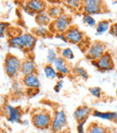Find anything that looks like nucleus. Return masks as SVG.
I'll list each match as a JSON object with an SVG mask.
<instances>
[{"label": "nucleus", "instance_id": "nucleus-17", "mask_svg": "<svg viewBox=\"0 0 117 133\" xmlns=\"http://www.w3.org/2000/svg\"><path fill=\"white\" fill-rule=\"evenodd\" d=\"M34 17H35V22L37 23V25H39V26L49 25L51 23V19L50 18L49 15H48L46 10L41 11V12L37 13L34 16Z\"/></svg>", "mask_w": 117, "mask_h": 133}, {"label": "nucleus", "instance_id": "nucleus-19", "mask_svg": "<svg viewBox=\"0 0 117 133\" xmlns=\"http://www.w3.org/2000/svg\"><path fill=\"white\" fill-rule=\"evenodd\" d=\"M86 133H109V130L97 122H92L88 125Z\"/></svg>", "mask_w": 117, "mask_h": 133}, {"label": "nucleus", "instance_id": "nucleus-28", "mask_svg": "<svg viewBox=\"0 0 117 133\" xmlns=\"http://www.w3.org/2000/svg\"><path fill=\"white\" fill-rule=\"evenodd\" d=\"M9 23L6 22H0V38H4L6 35V31L9 27Z\"/></svg>", "mask_w": 117, "mask_h": 133}, {"label": "nucleus", "instance_id": "nucleus-9", "mask_svg": "<svg viewBox=\"0 0 117 133\" xmlns=\"http://www.w3.org/2000/svg\"><path fill=\"white\" fill-rule=\"evenodd\" d=\"M23 8L27 14L31 16H35L37 13L46 10L47 4L46 2L41 1V0H29L25 2V4L23 5Z\"/></svg>", "mask_w": 117, "mask_h": 133}, {"label": "nucleus", "instance_id": "nucleus-32", "mask_svg": "<svg viewBox=\"0 0 117 133\" xmlns=\"http://www.w3.org/2000/svg\"><path fill=\"white\" fill-rule=\"evenodd\" d=\"M38 93H39V89H26V94L29 97H31V98L34 97Z\"/></svg>", "mask_w": 117, "mask_h": 133}, {"label": "nucleus", "instance_id": "nucleus-33", "mask_svg": "<svg viewBox=\"0 0 117 133\" xmlns=\"http://www.w3.org/2000/svg\"><path fill=\"white\" fill-rule=\"evenodd\" d=\"M109 33L112 35L117 37V23H114L113 25H111L110 29H109Z\"/></svg>", "mask_w": 117, "mask_h": 133}, {"label": "nucleus", "instance_id": "nucleus-12", "mask_svg": "<svg viewBox=\"0 0 117 133\" xmlns=\"http://www.w3.org/2000/svg\"><path fill=\"white\" fill-rule=\"evenodd\" d=\"M37 66L35 64L34 61L33 59H25L24 61H22L21 63V67H20V74H22L23 76H26L29 74H33L36 72Z\"/></svg>", "mask_w": 117, "mask_h": 133}, {"label": "nucleus", "instance_id": "nucleus-24", "mask_svg": "<svg viewBox=\"0 0 117 133\" xmlns=\"http://www.w3.org/2000/svg\"><path fill=\"white\" fill-rule=\"evenodd\" d=\"M60 56L62 58H64L65 60H68V61L73 60L74 58H75V55H74V53H73V51H72V49H70V48H68V47L62 49Z\"/></svg>", "mask_w": 117, "mask_h": 133}, {"label": "nucleus", "instance_id": "nucleus-37", "mask_svg": "<svg viewBox=\"0 0 117 133\" xmlns=\"http://www.w3.org/2000/svg\"><path fill=\"white\" fill-rule=\"evenodd\" d=\"M55 133H70L69 131L68 130H63V131H60V132H55Z\"/></svg>", "mask_w": 117, "mask_h": 133}, {"label": "nucleus", "instance_id": "nucleus-29", "mask_svg": "<svg viewBox=\"0 0 117 133\" xmlns=\"http://www.w3.org/2000/svg\"><path fill=\"white\" fill-rule=\"evenodd\" d=\"M89 92L91 95H93L96 98H100L102 95V90L100 87H91L89 88Z\"/></svg>", "mask_w": 117, "mask_h": 133}, {"label": "nucleus", "instance_id": "nucleus-15", "mask_svg": "<svg viewBox=\"0 0 117 133\" xmlns=\"http://www.w3.org/2000/svg\"><path fill=\"white\" fill-rule=\"evenodd\" d=\"M92 115L95 118L105 121H117V112L115 111H99L97 110H92Z\"/></svg>", "mask_w": 117, "mask_h": 133}, {"label": "nucleus", "instance_id": "nucleus-25", "mask_svg": "<svg viewBox=\"0 0 117 133\" xmlns=\"http://www.w3.org/2000/svg\"><path fill=\"white\" fill-rule=\"evenodd\" d=\"M74 70H75L76 74H77V75L79 76V77L82 78V79H84V80H88V72H87L86 69H84L83 67H81V66H76Z\"/></svg>", "mask_w": 117, "mask_h": 133}, {"label": "nucleus", "instance_id": "nucleus-36", "mask_svg": "<svg viewBox=\"0 0 117 133\" xmlns=\"http://www.w3.org/2000/svg\"><path fill=\"white\" fill-rule=\"evenodd\" d=\"M64 77H65V75H63V74H57V78H59V79H60V80H62Z\"/></svg>", "mask_w": 117, "mask_h": 133}, {"label": "nucleus", "instance_id": "nucleus-16", "mask_svg": "<svg viewBox=\"0 0 117 133\" xmlns=\"http://www.w3.org/2000/svg\"><path fill=\"white\" fill-rule=\"evenodd\" d=\"M8 45L11 48L25 50V42H24L23 35L19 34V35H13L12 37H10L8 40Z\"/></svg>", "mask_w": 117, "mask_h": 133}, {"label": "nucleus", "instance_id": "nucleus-23", "mask_svg": "<svg viewBox=\"0 0 117 133\" xmlns=\"http://www.w3.org/2000/svg\"><path fill=\"white\" fill-rule=\"evenodd\" d=\"M57 57H58V54H57V52L55 51L54 49H52V48H51V49L48 50L47 56H46V60H47L48 64L52 65Z\"/></svg>", "mask_w": 117, "mask_h": 133}, {"label": "nucleus", "instance_id": "nucleus-35", "mask_svg": "<svg viewBox=\"0 0 117 133\" xmlns=\"http://www.w3.org/2000/svg\"><path fill=\"white\" fill-rule=\"evenodd\" d=\"M57 37L59 39H61L62 41H64V42H67L66 38H65V34H58V35H57Z\"/></svg>", "mask_w": 117, "mask_h": 133}, {"label": "nucleus", "instance_id": "nucleus-31", "mask_svg": "<svg viewBox=\"0 0 117 133\" xmlns=\"http://www.w3.org/2000/svg\"><path fill=\"white\" fill-rule=\"evenodd\" d=\"M88 121H80V122H77V133H86V128H85V124L87 123Z\"/></svg>", "mask_w": 117, "mask_h": 133}, {"label": "nucleus", "instance_id": "nucleus-7", "mask_svg": "<svg viewBox=\"0 0 117 133\" xmlns=\"http://www.w3.org/2000/svg\"><path fill=\"white\" fill-rule=\"evenodd\" d=\"M92 64L95 65L100 71H110L114 69V60L112 54L109 52H105L100 58L96 61H92Z\"/></svg>", "mask_w": 117, "mask_h": 133}, {"label": "nucleus", "instance_id": "nucleus-27", "mask_svg": "<svg viewBox=\"0 0 117 133\" xmlns=\"http://www.w3.org/2000/svg\"><path fill=\"white\" fill-rule=\"evenodd\" d=\"M64 3H66L67 5L74 9L80 8L82 6V1H79V0H66L64 1Z\"/></svg>", "mask_w": 117, "mask_h": 133}, {"label": "nucleus", "instance_id": "nucleus-14", "mask_svg": "<svg viewBox=\"0 0 117 133\" xmlns=\"http://www.w3.org/2000/svg\"><path fill=\"white\" fill-rule=\"evenodd\" d=\"M53 67L58 74H61L63 75H68L70 72L69 68L67 64L66 60L61 57L60 55H58V57L56 58L55 62L53 63Z\"/></svg>", "mask_w": 117, "mask_h": 133}, {"label": "nucleus", "instance_id": "nucleus-20", "mask_svg": "<svg viewBox=\"0 0 117 133\" xmlns=\"http://www.w3.org/2000/svg\"><path fill=\"white\" fill-rule=\"evenodd\" d=\"M46 11H47L50 18H51V19H53V20L58 18L59 16H61V15L63 14L62 8H61L59 5H51V6L47 7Z\"/></svg>", "mask_w": 117, "mask_h": 133}, {"label": "nucleus", "instance_id": "nucleus-8", "mask_svg": "<svg viewBox=\"0 0 117 133\" xmlns=\"http://www.w3.org/2000/svg\"><path fill=\"white\" fill-rule=\"evenodd\" d=\"M104 3L99 0H85L82 1V8L85 15H96L104 10Z\"/></svg>", "mask_w": 117, "mask_h": 133}, {"label": "nucleus", "instance_id": "nucleus-3", "mask_svg": "<svg viewBox=\"0 0 117 133\" xmlns=\"http://www.w3.org/2000/svg\"><path fill=\"white\" fill-rule=\"evenodd\" d=\"M67 126H68V117H67L66 112L63 110H55L52 115L51 126H50L51 133L66 130Z\"/></svg>", "mask_w": 117, "mask_h": 133}, {"label": "nucleus", "instance_id": "nucleus-21", "mask_svg": "<svg viewBox=\"0 0 117 133\" xmlns=\"http://www.w3.org/2000/svg\"><path fill=\"white\" fill-rule=\"evenodd\" d=\"M110 26L111 24L110 21H108V20H102V21H100L96 25V35H102V34L105 33V32L109 31Z\"/></svg>", "mask_w": 117, "mask_h": 133}, {"label": "nucleus", "instance_id": "nucleus-26", "mask_svg": "<svg viewBox=\"0 0 117 133\" xmlns=\"http://www.w3.org/2000/svg\"><path fill=\"white\" fill-rule=\"evenodd\" d=\"M83 22H84V24L92 27L96 25V22L95 20V18L92 16H89V15H84L83 16Z\"/></svg>", "mask_w": 117, "mask_h": 133}, {"label": "nucleus", "instance_id": "nucleus-30", "mask_svg": "<svg viewBox=\"0 0 117 133\" xmlns=\"http://www.w3.org/2000/svg\"><path fill=\"white\" fill-rule=\"evenodd\" d=\"M34 32L37 35H39V36H45V35L48 34V31L45 28V26H38L34 29Z\"/></svg>", "mask_w": 117, "mask_h": 133}, {"label": "nucleus", "instance_id": "nucleus-18", "mask_svg": "<svg viewBox=\"0 0 117 133\" xmlns=\"http://www.w3.org/2000/svg\"><path fill=\"white\" fill-rule=\"evenodd\" d=\"M23 38L24 42H25V51H30V50L33 49L37 42V38L35 35H33L31 33H24Z\"/></svg>", "mask_w": 117, "mask_h": 133}, {"label": "nucleus", "instance_id": "nucleus-1", "mask_svg": "<svg viewBox=\"0 0 117 133\" xmlns=\"http://www.w3.org/2000/svg\"><path fill=\"white\" fill-rule=\"evenodd\" d=\"M52 119V115L49 110H37L32 114V124L38 130H45L50 129Z\"/></svg>", "mask_w": 117, "mask_h": 133}, {"label": "nucleus", "instance_id": "nucleus-13", "mask_svg": "<svg viewBox=\"0 0 117 133\" xmlns=\"http://www.w3.org/2000/svg\"><path fill=\"white\" fill-rule=\"evenodd\" d=\"M22 82L26 89H39L41 86V82L36 74L24 76Z\"/></svg>", "mask_w": 117, "mask_h": 133}, {"label": "nucleus", "instance_id": "nucleus-34", "mask_svg": "<svg viewBox=\"0 0 117 133\" xmlns=\"http://www.w3.org/2000/svg\"><path fill=\"white\" fill-rule=\"evenodd\" d=\"M62 88H63V81L59 80V81H58V82L56 83V85L54 86V91H56V92H59Z\"/></svg>", "mask_w": 117, "mask_h": 133}, {"label": "nucleus", "instance_id": "nucleus-5", "mask_svg": "<svg viewBox=\"0 0 117 133\" xmlns=\"http://www.w3.org/2000/svg\"><path fill=\"white\" fill-rule=\"evenodd\" d=\"M3 112L7 121L12 123H22L23 119V110L20 107L5 104L3 107Z\"/></svg>", "mask_w": 117, "mask_h": 133}, {"label": "nucleus", "instance_id": "nucleus-10", "mask_svg": "<svg viewBox=\"0 0 117 133\" xmlns=\"http://www.w3.org/2000/svg\"><path fill=\"white\" fill-rule=\"evenodd\" d=\"M66 41L70 44H81L84 41V34L77 26H70L65 33Z\"/></svg>", "mask_w": 117, "mask_h": 133}, {"label": "nucleus", "instance_id": "nucleus-6", "mask_svg": "<svg viewBox=\"0 0 117 133\" xmlns=\"http://www.w3.org/2000/svg\"><path fill=\"white\" fill-rule=\"evenodd\" d=\"M105 45L102 42L96 41L92 43L88 46V50L86 52V56L88 60L92 61H96L98 58H100L105 53Z\"/></svg>", "mask_w": 117, "mask_h": 133}, {"label": "nucleus", "instance_id": "nucleus-11", "mask_svg": "<svg viewBox=\"0 0 117 133\" xmlns=\"http://www.w3.org/2000/svg\"><path fill=\"white\" fill-rule=\"evenodd\" d=\"M92 110H93L89 106L87 105L79 106L75 110V111L73 113V117L77 122L88 121V117L92 114Z\"/></svg>", "mask_w": 117, "mask_h": 133}, {"label": "nucleus", "instance_id": "nucleus-22", "mask_svg": "<svg viewBox=\"0 0 117 133\" xmlns=\"http://www.w3.org/2000/svg\"><path fill=\"white\" fill-rule=\"evenodd\" d=\"M43 72L45 76L50 80H53V79H56L57 78V74L58 72H56V70L54 69L53 65L51 64H46L43 68Z\"/></svg>", "mask_w": 117, "mask_h": 133}, {"label": "nucleus", "instance_id": "nucleus-2", "mask_svg": "<svg viewBox=\"0 0 117 133\" xmlns=\"http://www.w3.org/2000/svg\"><path fill=\"white\" fill-rule=\"evenodd\" d=\"M22 61L16 55L12 54H7L4 60V70L5 72L11 78L17 77L20 74V67Z\"/></svg>", "mask_w": 117, "mask_h": 133}, {"label": "nucleus", "instance_id": "nucleus-4", "mask_svg": "<svg viewBox=\"0 0 117 133\" xmlns=\"http://www.w3.org/2000/svg\"><path fill=\"white\" fill-rule=\"evenodd\" d=\"M70 25H71V17L64 13L50 24L51 31L53 33L58 34H65L68 28L71 26Z\"/></svg>", "mask_w": 117, "mask_h": 133}]
</instances>
